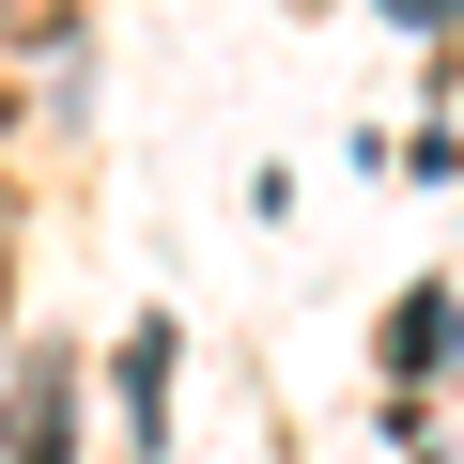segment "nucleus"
<instances>
[{"label": "nucleus", "instance_id": "1", "mask_svg": "<svg viewBox=\"0 0 464 464\" xmlns=\"http://www.w3.org/2000/svg\"><path fill=\"white\" fill-rule=\"evenodd\" d=\"M449 356H464V295H449V279H418V295L387 310V387H433Z\"/></svg>", "mask_w": 464, "mask_h": 464}]
</instances>
